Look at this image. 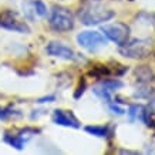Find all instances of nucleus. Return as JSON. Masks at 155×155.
I'll list each match as a JSON object with an SVG mask.
<instances>
[{"instance_id": "9d476101", "label": "nucleus", "mask_w": 155, "mask_h": 155, "mask_svg": "<svg viewBox=\"0 0 155 155\" xmlns=\"http://www.w3.org/2000/svg\"><path fill=\"white\" fill-rule=\"evenodd\" d=\"M85 131L90 132V134H93V135H95V137H101V138L110 135V127H100V125L91 127V125H90V127L85 128Z\"/></svg>"}, {"instance_id": "423d86ee", "label": "nucleus", "mask_w": 155, "mask_h": 155, "mask_svg": "<svg viewBox=\"0 0 155 155\" xmlns=\"http://www.w3.org/2000/svg\"><path fill=\"white\" fill-rule=\"evenodd\" d=\"M77 41L81 47L87 48L90 51H95L100 47H104L107 44V40L98 31H81L77 36Z\"/></svg>"}, {"instance_id": "f8f14e48", "label": "nucleus", "mask_w": 155, "mask_h": 155, "mask_svg": "<svg viewBox=\"0 0 155 155\" xmlns=\"http://www.w3.org/2000/svg\"><path fill=\"white\" fill-rule=\"evenodd\" d=\"M84 88H85V81L83 80V84H80V87H78V88H77V93H75V98H78V97H80V94H83V93H84Z\"/></svg>"}, {"instance_id": "f257e3e1", "label": "nucleus", "mask_w": 155, "mask_h": 155, "mask_svg": "<svg viewBox=\"0 0 155 155\" xmlns=\"http://www.w3.org/2000/svg\"><path fill=\"white\" fill-rule=\"evenodd\" d=\"M114 12L110 9H105L104 6L100 5H85L80 9V20L85 26H93V24H100L103 21H108L114 17Z\"/></svg>"}, {"instance_id": "20e7f679", "label": "nucleus", "mask_w": 155, "mask_h": 155, "mask_svg": "<svg viewBox=\"0 0 155 155\" xmlns=\"http://www.w3.org/2000/svg\"><path fill=\"white\" fill-rule=\"evenodd\" d=\"M0 26L7 30L19 31V33H30V27L23 19L13 10H5L0 13Z\"/></svg>"}, {"instance_id": "1a4fd4ad", "label": "nucleus", "mask_w": 155, "mask_h": 155, "mask_svg": "<svg viewBox=\"0 0 155 155\" xmlns=\"http://www.w3.org/2000/svg\"><path fill=\"white\" fill-rule=\"evenodd\" d=\"M122 87V83L118 80H104L101 81V84L94 87V93L101 98H105L110 103V94L113 93L114 90Z\"/></svg>"}, {"instance_id": "f03ea898", "label": "nucleus", "mask_w": 155, "mask_h": 155, "mask_svg": "<svg viewBox=\"0 0 155 155\" xmlns=\"http://www.w3.org/2000/svg\"><path fill=\"white\" fill-rule=\"evenodd\" d=\"M50 26L56 31H68L74 27V16L66 7L54 6L51 10Z\"/></svg>"}, {"instance_id": "9b49d317", "label": "nucleus", "mask_w": 155, "mask_h": 155, "mask_svg": "<svg viewBox=\"0 0 155 155\" xmlns=\"http://www.w3.org/2000/svg\"><path fill=\"white\" fill-rule=\"evenodd\" d=\"M33 7H34V10H36V14H37V16H40V17H44V16H46V13H47V9H46L44 3H43V2H40V0L33 2Z\"/></svg>"}, {"instance_id": "0eeeda50", "label": "nucleus", "mask_w": 155, "mask_h": 155, "mask_svg": "<svg viewBox=\"0 0 155 155\" xmlns=\"http://www.w3.org/2000/svg\"><path fill=\"white\" fill-rule=\"evenodd\" d=\"M53 121L56 122L57 125H64V127H73L78 128L80 122L74 117V114L71 111H64V110H56L53 114Z\"/></svg>"}, {"instance_id": "7ed1b4c3", "label": "nucleus", "mask_w": 155, "mask_h": 155, "mask_svg": "<svg viewBox=\"0 0 155 155\" xmlns=\"http://www.w3.org/2000/svg\"><path fill=\"white\" fill-rule=\"evenodd\" d=\"M120 51L124 57L128 58H145L151 53V41L150 40H132L121 46Z\"/></svg>"}, {"instance_id": "6e6552de", "label": "nucleus", "mask_w": 155, "mask_h": 155, "mask_svg": "<svg viewBox=\"0 0 155 155\" xmlns=\"http://www.w3.org/2000/svg\"><path fill=\"white\" fill-rule=\"evenodd\" d=\"M47 53L50 56L58 57V58H63V60H73L74 58V51L63 43L51 41L47 46Z\"/></svg>"}, {"instance_id": "39448f33", "label": "nucleus", "mask_w": 155, "mask_h": 155, "mask_svg": "<svg viewBox=\"0 0 155 155\" xmlns=\"http://www.w3.org/2000/svg\"><path fill=\"white\" fill-rule=\"evenodd\" d=\"M103 31L110 40H113L120 47L124 46L128 41V37H130V27L124 23H113L108 24V26H104Z\"/></svg>"}]
</instances>
